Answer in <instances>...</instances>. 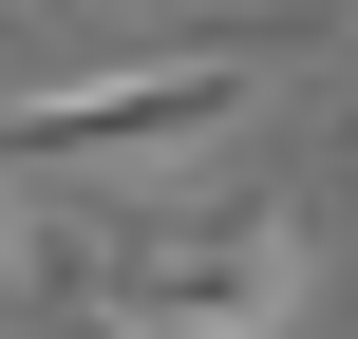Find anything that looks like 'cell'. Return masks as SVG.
Listing matches in <instances>:
<instances>
[{
	"label": "cell",
	"instance_id": "6da1fadb",
	"mask_svg": "<svg viewBox=\"0 0 358 339\" xmlns=\"http://www.w3.org/2000/svg\"><path fill=\"white\" fill-rule=\"evenodd\" d=\"M321 283L283 189H208V208H132L76 245V321L94 339H283Z\"/></svg>",
	"mask_w": 358,
	"mask_h": 339
},
{
	"label": "cell",
	"instance_id": "7a4b0ae2",
	"mask_svg": "<svg viewBox=\"0 0 358 339\" xmlns=\"http://www.w3.org/2000/svg\"><path fill=\"white\" fill-rule=\"evenodd\" d=\"M283 75H302V19H208V38H151V57H94V75L0 94V170H151V151L245 132Z\"/></svg>",
	"mask_w": 358,
	"mask_h": 339
},
{
	"label": "cell",
	"instance_id": "3957f363",
	"mask_svg": "<svg viewBox=\"0 0 358 339\" xmlns=\"http://www.w3.org/2000/svg\"><path fill=\"white\" fill-rule=\"evenodd\" d=\"M0 283H38V189L0 170Z\"/></svg>",
	"mask_w": 358,
	"mask_h": 339
}]
</instances>
